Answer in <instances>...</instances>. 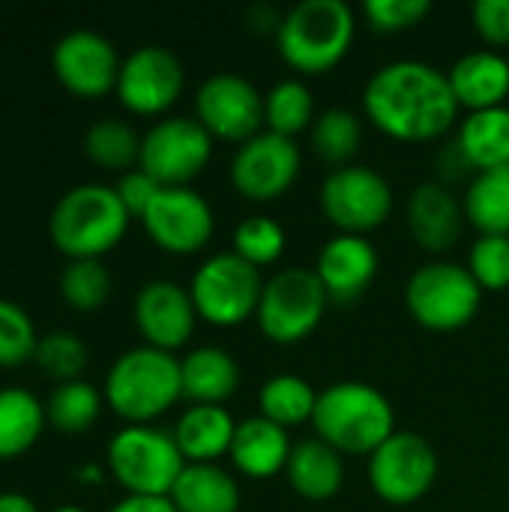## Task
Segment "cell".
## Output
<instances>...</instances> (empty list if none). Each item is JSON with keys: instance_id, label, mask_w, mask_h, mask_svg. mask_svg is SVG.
<instances>
[{"instance_id": "1", "label": "cell", "mask_w": 509, "mask_h": 512, "mask_svg": "<svg viewBox=\"0 0 509 512\" xmlns=\"http://www.w3.org/2000/svg\"><path fill=\"white\" fill-rule=\"evenodd\" d=\"M363 111L378 132L405 144L435 141L459 120L447 72L423 60L381 66L363 90Z\"/></svg>"}, {"instance_id": "2", "label": "cell", "mask_w": 509, "mask_h": 512, "mask_svg": "<svg viewBox=\"0 0 509 512\" xmlns=\"http://www.w3.org/2000/svg\"><path fill=\"white\" fill-rule=\"evenodd\" d=\"M132 216L114 186L81 183L63 192L48 216V237L69 261H102L129 231Z\"/></svg>"}, {"instance_id": "3", "label": "cell", "mask_w": 509, "mask_h": 512, "mask_svg": "<svg viewBox=\"0 0 509 512\" xmlns=\"http://www.w3.org/2000/svg\"><path fill=\"white\" fill-rule=\"evenodd\" d=\"M315 438L330 444L342 456H372L396 429V411L390 399L363 381H336L318 393Z\"/></svg>"}, {"instance_id": "4", "label": "cell", "mask_w": 509, "mask_h": 512, "mask_svg": "<svg viewBox=\"0 0 509 512\" xmlns=\"http://www.w3.org/2000/svg\"><path fill=\"white\" fill-rule=\"evenodd\" d=\"M102 396L126 426H153L183 399L180 360L150 345L129 348L111 363Z\"/></svg>"}, {"instance_id": "5", "label": "cell", "mask_w": 509, "mask_h": 512, "mask_svg": "<svg viewBox=\"0 0 509 512\" xmlns=\"http://www.w3.org/2000/svg\"><path fill=\"white\" fill-rule=\"evenodd\" d=\"M357 33V15L345 0H303L282 15L276 45L300 75H324L339 66Z\"/></svg>"}, {"instance_id": "6", "label": "cell", "mask_w": 509, "mask_h": 512, "mask_svg": "<svg viewBox=\"0 0 509 512\" xmlns=\"http://www.w3.org/2000/svg\"><path fill=\"white\" fill-rule=\"evenodd\" d=\"M105 459L117 486L135 498H168L186 468L174 432L159 426H123Z\"/></svg>"}, {"instance_id": "7", "label": "cell", "mask_w": 509, "mask_h": 512, "mask_svg": "<svg viewBox=\"0 0 509 512\" xmlns=\"http://www.w3.org/2000/svg\"><path fill=\"white\" fill-rule=\"evenodd\" d=\"M483 303V288L468 267L453 261H432L411 273L405 285V306L411 318L432 333H453L468 327Z\"/></svg>"}, {"instance_id": "8", "label": "cell", "mask_w": 509, "mask_h": 512, "mask_svg": "<svg viewBox=\"0 0 509 512\" xmlns=\"http://www.w3.org/2000/svg\"><path fill=\"white\" fill-rule=\"evenodd\" d=\"M327 309L330 297L315 270L288 267L264 282L255 321L264 339L276 345H297L321 327Z\"/></svg>"}, {"instance_id": "9", "label": "cell", "mask_w": 509, "mask_h": 512, "mask_svg": "<svg viewBox=\"0 0 509 512\" xmlns=\"http://www.w3.org/2000/svg\"><path fill=\"white\" fill-rule=\"evenodd\" d=\"M264 279L261 270L234 252L210 255L192 273L189 294L201 321L213 327H237L258 315Z\"/></svg>"}, {"instance_id": "10", "label": "cell", "mask_w": 509, "mask_h": 512, "mask_svg": "<svg viewBox=\"0 0 509 512\" xmlns=\"http://www.w3.org/2000/svg\"><path fill=\"white\" fill-rule=\"evenodd\" d=\"M321 210L339 234L366 237L393 213V186L369 165H345L327 174L321 186Z\"/></svg>"}, {"instance_id": "11", "label": "cell", "mask_w": 509, "mask_h": 512, "mask_svg": "<svg viewBox=\"0 0 509 512\" xmlns=\"http://www.w3.org/2000/svg\"><path fill=\"white\" fill-rule=\"evenodd\" d=\"M438 453L417 432H396L369 456V486L390 507H411L432 492Z\"/></svg>"}, {"instance_id": "12", "label": "cell", "mask_w": 509, "mask_h": 512, "mask_svg": "<svg viewBox=\"0 0 509 512\" xmlns=\"http://www.w3.org/2000/svg\"><path fill=\"white\" fill-rule=\"evenodd\" d=\"M213 156V135L195 117H162L141 135L138 168L159 186H189Z\"/></svg>"}, {"instance_id": "13", "label": "cell", "mask_w": 509, "mask_h": 512, "mask_svg": "<svg viewBox=\"0 0 509 512\" xmlns=\"http://www.w3.org/2000/svg\"><path fill=\"white\" fill-rule=\"evenodd\" d=\"M303 171V153L294 138L276 135L270 129L243 141L231 159V186L246 201H279L291 192Z\"/></svg>"}, {"instance_id": "14", "label": "cell", "mask_w": 509, "mask_h": 512, "mask_svg": "<svg viewBox=\"0 0 509 512\" xmlns=\"http://www.w3.org/2000/svg\"><path fill=\"white\" fill-rule=\"evenodd\" d=\"M195 120L213 135V141L243 144L264 132V93L243 75L216 72L201 81L195 93Z\"/></svg>"}, {"instance_id": "15", "label": "cell", "mask_w": 509, "mask_h": 512, "mask_svg": "<svg viewBox=\"0 0 509 512\" xmlns=\"http://www.w3.org/2000/svg\"><path fill=\"white\" fill-rule=\"evenodd\" d=\"M183 87L186 72L180 57L162 45H141L123 57L114 93L126 111L138 117H159L183 96Z\"/></svg>"}, {"instance_id": "16", "label": "cell", "mask_w": 509, "mask_h": 512, "mask_svg": "<svg viewBox=\"0 0 509 512\" xmlns=\"http://www.w3.org/2000/svg\"><path fill=\"white\" fill-rule=\"evenodd\" d=\"M141 225L153 246L168 255H195L216 231L213 207L192 186H162L150 210L141 216Z\"/></svg>"}, {"instance_id": "17", "label": "cell", "mask_w": 509, "mask_h": 512, "mask_svg": "<svg viewBox=\"0 0 509 512\" xmlns=\"http://www.w3.org/2000/svg\"><path fill=\"white\" fill-rule=\"evenodd\" d=\"M120 66L114 42L96 30H72L51 51L54 78L78 99H102L117 90Z\"/></svg>"}, {"instance_id": "18", "label": "cell", "mask_w": 509, "mask_h": 512, "mask_svg": "<svg viewBox=\"0 0 509 512\" xmlns=\"http://www.w3.org/2000/svg\"><path fill=\"white\" fill-rule=\"evenodd\" d=\"M132 318L144 345L174 354L192 339L198 312H195L189 288L171 279H153L141 285L135 306H132Z\"/></svg>"}, {"instance_id": "19", "label": "cell", "mask_w": 509, "mask_h": 512, "mask_svg": "<svg viewBox=\"0 0 509 512\" xmlns=\"http://www.w3.org/2000/svg\"><path fill=\"white\" fill-rule=\"evenodd\" d=\"M315 276L321 279L333 306L357 303L378 276V252L366 237L336 234L324 243L315 261Z\"/></svg>"}, {"instance_id": "20", "label": "cell", "mask_w": 509, "mask_h": 512, "mask_svg": "<svg viewBox=\"0 0 509 512\" xmlns=\"http://www.w3.org/2000/svg\"><path fill=\"white\" fill-rule=\"evenodd\" d=\"M465 228V207L450 186L420 183L408 201V231L426 252H447L459 243Z\"/></svg>"}, {"instance_id": "21", "label": "cell", "mask_w": 509, "mask_h": 512, "mask_svg": "<svg viewBox=\"0 0 509 512\" xmlns=\"http://www.w3.org/2000/svg\"><path fill=\"white\" fill-rule=\"evenodd\" d=\"M291 450H294L291 435L258 414L237 423L228 459L237 468V474L249 480H270L276 474H285Z\"/></svg>"}, {"instance_id": "22", "label": "cell", "mask_w": 509, "mask_h": 512, "mask_svg": "<svg viewBox=\"0 0 509 512\" xmlns=\"http://www.w3.org/2000/svg\"><path fill=\"white\" fill-rule=\"evenodd\" d=\"M234 432L237 423L225 405H189L174 426V441L186 465H219L231 453Z\"/></svg>"}, {"instance_id": "23", "label": "cell", "mask_w": 509, "mask_h": 512, "mask_svg": "<svg viewBox=\"0 0 509 512\" xmlns=\"http://www.w3.org/2000/svg\"><path fill=\"white\" fill-rule=\"evenodd\" d=\"M447 78H450L459 108L486 111V108L507 105L509 60L498 51H471L459 57L450 66Z\"/></svg>"}, {"instance_id": "24", "label": "cell", "mask_w": 509, "mask_h": 512, "mask_svg": "<svg viewBox=\"0 0 509 512\" xmlns=\"http://www.w3.org/2000/svg\"><path fill=\"white\" fill-rule=\"evenodd\" d=\"M288 486L312 504H324L336 498L345 486V462L342 453H336L321 438L297 441L285 468Z\"/></svg>"}, {"instance_id": "25", "label": "cell", "mask_w": 509, "mask_h": 512, "mask_svg": "<svg viewBox=\"0 0 509 512\" xmlns=\"http://www.w3.org/2000/svg\"><path fill=\"white\" fill-rule=\"evenodd\" d=\"M180 378L192 405H225L240 387V366L225 348L204 345L180 360Z\"/></svg>"}, {"instance_id": "26", "label": "cell", "mask_w": 509, "mask_h": 512, "mask_svg": "<svg viewBox=\"0 0 509 512\" xmlns=\"http://www.w3.org/2000/svg\"><path fill=\"white\" fill-rule=\"evenodd\" d=\"M48 426L45 402L24 387L0 390V462L27 456Z\"/></svg>"}, {"instance_id": "27", "label": "cell", "mask_w": 509, "mask_h": 512, "mask_svg": "<svg viewBox=\"0 0 509 512\" xmlns=\"http://www.w3.org/2000/svg\"><path fill=\"white\" fill-rule=\"evenodd\" d=\"M168 498L177 512H237L240 483L219 465H186Z\"/></svg>"}, {"instance_id": "28", "label": "cell", "mask_w": 509, "mask_h": 512, "mask_svg": "<svg viewBox=\"0 0 509 512\" xmlns=\"http://www.w3.org/2000/svg\"><path fill=\"white\" fill-rule=\"evenodd\" d=\"M456 144L462 147L465 159L471 168L492 171V168H507L509 165V108H486V111H471L456 135Z\"/></svg>"}, {"instance_id": "29", "label": "cell", "mask_w": 509, "mask_h": 512, "mask_svg": "<svg viewBox=\"0 0 509 512\" xmlns=\"http://www.w3.org/2000/svg\"><path fill=\"white\" fill-rule=\"evenodd\" d=\"M315 405H318V393L315 387L300 378V375H273L270 381H264V387L258 390V411L264 420L288 429H297L303 423H312L315 417Z\"/></svg>"}, {"instance_id": "30", "label": "cell", "mask_w": 509, "mask_h": 512, "mask_svg": "<svg viewBox=\"0 0 509 512\" xmlns=\"http://www.w3.org/2000/svg\"><path fill=\"white\" fill-rule=\"evenodd\" d=\"M462 207L465 219L480 234L509 237V165L474 174L465 189Z\"/></svg>"}, {"instance_id": "31", "label": "cell", "mask_w": 509, "mask_h": 512, "mask_svg": "<svg viewBox=\"0 0 509 512\" xmlns=\"http://www.w3.org/2000/svg\"><path fill=\"white\" fill-rule=\"evenodd\" d=\"M105 408V396L90 384V381H69L57 384L45 402V417L48 426L60 435H84L96 426L99 414Z\"/></svg>"}, {"instance_id": "32", "label": "cell", "mask_w": 509, "mask_h": 512, "mask_svg": "<svg viewBox=\"0 0 509 512\" xmlns=\"http://www.w3.org/2000/svg\"><path fill=\"white\" fill-rule=\"evenodd\" d=\"M309 141L318 159H324L333 168H345L363 144V120L351 108H327L315 117Z\"/></svg>"}, {"instance_id": "33", "label": "cell", "mask_w": 509, "mask_h": 512, "mask_svg": "<svg viewBox=\"0 0 509 512\" xmlns=\"http://www.w3.org/2000/svg\"><path fill=\"white\" fill-rule=\"evenodd\" d=\"M84 153L102 171H132L141 159V135L123 120H99L84 135Z\"/></svg>"}, {"instance_id": "34", "label": "cell", "mask_w": 509, "mask_h": 512, "mask_svg": "<svg viewBox=\"0 0 509 512\" xmlns=\"http://www.w3.org/2000/svg\"><path fill=\"white\" fill-rule=\"evenodd\" d=\"M264 120L267 129L285 138L300 135L303 129H312L315 123V96L300 78H285L270 87L264 96Z\"/></svg>"}, {"instance_id": "35", "label": "cell", "mask_w": 509, "mask_h": 512, "mask_svg": "<svg viewBox=\"0 0 509 512\" xmlns=\"http://www.w3.org/2000/svg\"><path fill=\"white\" fill-rule=\"evenodd\" d=\"M60 297L75 312H99L111 297V273L102 261H69L60 273Z\"/></svg>"}, {"instance_id": "36", "label": "cell", "mask_w": 509, "mask_h": 512, "mask_svg": "<svg viewBox=\"0 0 509 512\" xmlns=\"http://www.w3.org/2000/svg\"><path fill=\"white\" fill-rule=\"evenodd\" d=\"M87 360H90L87 345L69 330L45 333L39 339V348H36V357H33V363L57 384L81 381V372L87 369Z\"/></svg>"}, {"instance_id": "37", "label": "cell", "mask_w": 509, "mask_h": 512, "mask_svg": "<svg viewBox=\"0 0 509 512\" xmlns=\"http://www.w3.org/2000/svg\"><path fill=\"white\" fill-rule=\"evenodd\" d=\"M234 255H240L243 261H249L252 267L264 270L270 264H276L282 255H285V231L276 219L270 216H252V219H243L237 228H234Z\"/></svg>"}, {"instance_id": "38", "label": "cell", "mask_w": 509, "mask_h": 512, "mask_svg": "<svg viewBox=\"0 0 509 512\" xmlns=\"http://www.w3.org/2000/svg\"><path fill=\"white\" fill-rule=\"evenodd\" d=\"M39 333L24 306L0 297V369H21L36 357Z\"/></svg>"}, {"instance_id": "39", "label": "cell", "mask_w": 509, "mask_h": 512, "mask_svg": "<svg viewBox=\"0 0 509 512\" xmlns=\"http://www.w3.org/2000/svg\"><path fill=\"white\" fill-rule=\"evenodd\" d=\"M471 276L483 291H507L509 288V237L504 234H480L468 252Z\"/></svg>"}, {"instance_id": "40", "label": "cell", "mask_w": 509, "mask_h": 512, "mask_svg": "<svg viewBox=\"0 0 509 512\" xmlns=\"http://www.w3.org/2000/svg\"><path fill=\"white\" fill-rule=\"evenodd\" d=\"M432 12L429 0H366L363 15L378 33H405Z\"/></svg>"}, {"instance_id": "41", "label": "cell", "mask_w": 509, "mask_h": 512, "mask_svg": "<svg viewBox=\"0 0 509 512\" xmlns=\"http://www.w3.org/2000/svg\"><path fill=\"white\" fill-rule=\"evenodd\" d=\"M114 192H117L120 204L126 207V213H129L132 219H141V216L150 210V204L156 201V195L162 192V186H159L147 171L132 168V171H126V174H120Z\"/></svg>"}, {"instance_id": "42", "label": "cell", "mask_w": 509, "mask_h": 512, "mask_svg": "<svg viewBox=\"0 0 509 512\" xmlns=\"http://www.w3.org/2000/svg\"><path fill=\"white\" fill-rule=\"evenodd\" d=\"M471 21L489 45H509V0H477Z\"/></svg>"}, {"instance_id": "43", "label": "cell", "mask_w": 509, "mask_h": 512, "mask_svg": "<svg viewBox=\"0 0 509 512\" xmlns=\"http://www.w3.org/2000/svg\"><path fill=\"white\" fill-rule=\"evenodd\" d=\"M441 177H444V186L447 183H456V180H465L468 174H477L474 168H471V162L465 159V153H462V147L453 141L444 153H441Z\"/></svg>"}, {"instance_id": "44", "label": "cell", "mask_w": 509, "mask_h": 512, "mask_svg": "<svg viewBox=\"0 0 509 512\" xmlns=\"http://www.w3.org/2000/svg\"><path fill=\"white\" fill-rule=\"evenodd\" d=\"M108 512H177L171 498H135L126 495L123 501H117Z\"/></svg>"}, {"instance_id": "45", "label": "cell", "mask_w": 509, "mask_h": 512, "mask_svg": "<svg viewBox=\"0 0 509 512\" xmlns=\"http://www.w3.org/2000/svg\"><path fill=\"white\" fill-rule=\"evenodd\" d=\"M0 512H39V507L21 492H0Z\"/></svg>"}, {"instance_id": "46", "label": "cell", "mask_w": 509, "mask_h": 512, "mask_svg": "<svg viewBox=\"0 0 509 512\" xmlns=\"http://www.w3.org/2000/svg\"><path fill=\"white\" fill-rule=\"evenodd\" d=\"M51 512H87V510H81V507H75V504H63V507H54Z\"/></svg>"}]
</instances>
